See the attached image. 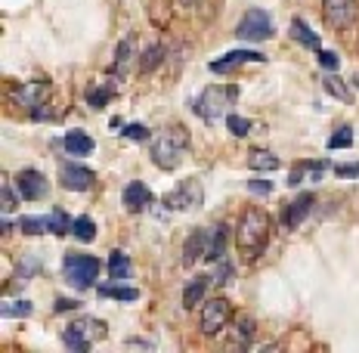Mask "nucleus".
<instances>
[{"instance_id":"42","label":"nucleus","mask_w":359,"mask_h":353,"mask_svg":"<svg viewBox=\"0 0 359 353\" xmlns=\"http://www.w3.org/2000/svg\"><path fill=\"white\" fill-rule=\"evenodd\" d=\"M78 300H69V298H59L56 300V313H65V310H78Z\"/></svg>"},{"instance_id":"7","label":"nucleus","mask_w":359,"mask_h":353,"mask_svg":"<svg viewBox=\"0 0 359 353\" xmlns=\"http://www.w3.org/2000/svg\"><path fill=\"white\" fill-rule=\"evenodd\" d=\"M236 34L242 41H266V37H273V22L264 10H248L236 25Z\"/></svg>"},{"instance_id":"8","label":"nucleus","mask_w":359,"mask_h":353,"mask_svg":"<svg viewBox=\"0 0 359 353\" xmlns=\"http://www.w3.org/2000/svg\"><path fill=\"white\" fill-rule=\"evenodd\" d=\"M359 16V0H323V19L328 28H347Z\"/></svg>"},{"instance_id":"25","label":"nucleus","mask_w":359,"mask_h":353,"mask_svg":"<svg viewBox=\"0 0 359 353\" xmlns=\"http://www.w3.org/2000/svg\"><path fill=\"white\" fill-rule=\"evenodd\" d=\"M72 236L78 239V242H93L96 239V223L90 220V217H78L72 227Z\"/></svg>"},{"instance_id":"15","label":"nucleus","mask_w":359,"mask_h":353,"mask_svg":"<svg viewBox=\"0 0 359 353\" xmlns=\"http://www.w3.org/2000/svg\"><path fill=\"white\" fill-rule=\"evenodd\" d=\"M121 201H124V208H127V211H130V214H137V211H143V208L149 205V201H152V189H149L146 183H140V180H137V183H130V186H127V189H124Z\"/></svg>"},{"instance_id":"35","label":"nucleus","mask_w":359,"mask_h":353,"mask_svg":"<svg viewBox=\"0 0 359 353\" xmlns=\"http://www.w3.org/2000/svg\"><path fill=\"white\" fill-rule=\"evenodd\" d=\"M4 317H19V319H25V317H32V304L28 300H6L4 304Z\"/></svg>"},{"instance_id":"13","label":"nucleus","mask_w":359,"mask_h":353,"mask_svg":"<svg viewBox=\"0 0 359 353\" xmlns=\"http://www.w3.org/2000/svg\"><path fill=\"white\" fill-rule=\"evenodd\" d=\"M264 59H266V56L254 53V50H233V53L214 59V62H211V72L226 74V72H233V69H238V65H245V62H264Z\"/></svg>"},{"instance_id":"12","label":"nucleus","mask_w":359,"mask_h":353,"mask_svg":"<svg viewBox=\"0 0 359 353\" xmlns=\"http://www.w3.org/2000/svg\"><path fill=\"white\" fill-rule=\"evenodd\" d=\"M313 205H316V199H313V192H304V195H297L294 201L282 211V223H285V229H297L301 223L306 220V214L313 211Z\"/></svg>"},{"instance_id":"32","label":"nucleus","mask_w":359,"mask_h":353,"mask_svg":"<svg viewBox=\"0 0 359 353\" xmlns=\"http://www.w3.org/2000/svg\"><path fill=\"white\" fill-rule=\"evenodd\" d=\"M226 127H229V133H233V137H248V133H251V121H248V118H242V115H229Z\"/></svg>"},{"instance_id":"26","label":"nucleus","mask_w":359,"mask_h":353,"mask_svg":"<svg viewBox=\"0 0 359 353\" xmlns=\"http://www.w3.org/2000/svg\"><path fill=\"white\" fill-rule=\"evenodd\" d=\"M100 295L102 298H115V300H137L140 291L137 288H124V285H100Z\"/></svg>"},{"instance_id":"18","label":"nucleus","mask_w":359,"mask_h":353,"mask_svg":"<svg viewBox=\"0 0 359 353\" xmlns=\"http://www.w3.org/2000/svg\"><path fill=\"white\" fill-rule=\"evenodd\" d=\"M223 251H226V227H223V223H217V227H211V239H208L205 260H211V264H220Z\"/></svg>"},{"instance_id":"27","label":"nucleus","mask_w":359,"mask_h":353,"mask_svg":"<svg viewBox=\"0 0 359 353\" xmlns=\"http://www.w3.org/2000/svg\"><path fill=\"white\" fill-rule=\"evenodd\" d=\"M323 87H325L332 96H338L341 102H350V100H353V93H350V87L344 84L341 78H334V74H328V78H323Z\"/></svg>"},{"instance_id":"33","label":"nucleus","mask_w":359,"mask_h":353,"mask_svg":"<svg viewBox=\"0 0 359 353\" xmlns=\"http://www.w3.org/2000/svg\"><path fill=\"white\" fill-rule=\"evenodd\" d=\"M161 53H164V47H161V44H152V47L146 50V56H143V62H140V69H143V72H152L155 65H158L161 59H164Z\"/></svg>"},{"instance_id":"40","label":"nucleus","mask_w":359,"mask_h":353,"mask_svg":"<svg viewBox=\"0 0 359 353\" xmlns=\"http://www.w3.org/2000/svg\"><path fill=\"white\" fill-rule=\"evenodd\" d=\"M338 177H359V164H334Z\"/></svg>"},{"instance_id":"36","label":"nucleus","mask_w":359,"mask_h":353,"mask_svg":"<svg viewBox=\"0 0 359 353\" xmlns=\"http://www.w3.org/2000/svg\"><path fill=\"white\" fill-rule=\"evenodd\" d=\"M121 133H124L127 140H133V142H146L149 137H152V133H149V127H146V124H127Z\"/></svg>"},{"instance_id":"37","label":"nucleus","mask_w":359,"mask_h":353,"mask_svg":"<svg viewBox=\"0 0 359 353\" xmlns=\"http://www.w3.org/2000/svg\"><path fill=\"white\" fill-rule=\"evenodd\" d=\"M127 59H130V41H121L118 44V56H115V65H111V72H121L127 65Z\"/></svg>"},{"instance_id":"24","label":"nucleus","mask_w":359,"mask_h":353,"mask_svg":"<svg viewBox=\"0 0 359 353\" xmlns=\"http://www.w3.org/2000/svg\"><path fill=\"white\" fill-rule=\"evenodd\" d=\"M111 96H115V84H111V81H106L102 87L87 90V102H90L93 109H106V102L111 100Z\"/></svg>"},{"instance_id":"6","label":"nucleus","mask_w":359,"mask_h":353,"mask_svg":"<svg viewBox=\"0 0 359 353\" xmlns=\"http://www.w3.org/2000/svg\"><path fill=\"white\" fill-rule=\"evenodd\" d=\"M229 317H233V307H229V300L226 298H211L205 304V310H201L198 326H201V332H205V335H220L223 328H226Z\"/></svg>"},{"instance_id":"34","label":"nucleus","mask_w":359,"mask_h":353,"mask_svg":"<svg viewBox=\"0 0 359 353\" xmlns=\"http://www.w3.org/2000/svg\"><path fill=\"white\" fill-rule=\"evenodd\" d=\"M37 269H41V260H37L34 254H25V260H22V267H19V273H16L19 285H25V282H28V276L37 273Z\"/></svg>"},{"instance_id":"28","label":"nucleus","mask_w":359,"mask_h":353,"mask_svg":"<svg viewBox=\"0 0 359 353\" xmlns=\"http://www.w3.org/2000/svg\"><path fill=\"white\" fill-rule=\"evenodd\" d=\"M47 223H50V232H59V236L72 232V227H74V220L65 211H53V214L47 217Z\"/></svg>"},{"instance_id":"11","label":"nucleus","mask_w":359,"mask_h":353,"mask_svg":"<svg viewBox=\"0 0 359 353\" xmlns=\"http://www.w3.org/2000/svg\"><path fill=\"white\" fill-rule=\"evenodd\" d=\"M16 186H19V192H22V199H28V201H37V199H43L47 195V177L41 174V171H22V174L16 177Z\"/></svg>"},{"instance_id":"4","label":"nucleus","mask_w":359,"mask_h":353,"mask_svg":"<svg viewBox=\"0 0 359 353\" xmlns=\"http://www.w3.org/2000/svg\"><path fill=\"white\" fill-rule=\"evenodd\" d=\"M100 258H93V254H65V260H62V273H65V279H69L74 288H90V285L96 282V276H100Z\"/></svg>"},{"instance_id":"14","label":"nucleus","mask_w":359,"mask_h":353,"mask_svg":"<svg viewBox=\"0 0 359 353\" xmlns=\"http://www.w3.org/2000/svg\"><path fill=\"white\" fill-rule=\"evenodd\" d=\"M208 239H211V229H196L189 239H186V245H183V264L186 267L198 264V260L208 254Z\"/></svg>"},{"instance_id":"38","label":"nucleus","mask_w":359,"mask_h":353,"mask_svg":"<svg viewBox=\"0 0 359 353\" xmlns=\"http://www.w3.org/2000/svg\"><path fill=\"white\" fill-rule=\"evenodd\" d=\"M16 208V195H13V183L4 180V214H10Z\"/></svg>"},{"instance_id":"2","label":"nucleus","mask_w":359,"mask_h":353,"mask_svg":"<svg viewBox=\"0 0 359 353\" xmlns=\"http://www.w3.org/2000/svg\"><path fill=\"white\" fill-rule=\"evenodd\" d=\"M186 152H189V131H183L180 124L164 127L158 137L152 140V161H155V168H161V171L180 168Z\"/></svg>"},{"instance_id":"29","label":"nucleus","mask_w":359,"mask_h":353,"mask_svg":"<svg viewBox=\"0 0 359 353\" xmlns=\"http://www.w3.org/2000/svg\"><path fill=\"white\" fill-rule=\"evenodd\" d=\"M62 344H65V347H72V350H90V341L74 326H69L62 332Z\"/></svg>"},{"instance_id":"19","label":"nucleus","mask_w":359,"mask_h":353,"mask_svg":"<svg viewBox=\"0 0 359 353\" xmlns=\"http://www.w3.org/2000/svg\"><path fill=\"white\" fill-rule=\"evenodd\" d=\"M254 338V319L251 317H238L233 322V332H229V341L238 344V347H248V341Z\"/></svg>"},{"instance_id":"21","label":"nucleus","mask_w":359,"mask_h":353,"mask_svg":"<svg viewBox=\"0 0 359 353\" xmlns=\"http://www.w3.org/2000/svg\"><path fill=\"white\" fill-rule=\"evenodd\" d=\"M109 273H111V279L115 282L130 279V260H127L124 251H111L109 254Z\"/></svg>"},{"instance_id":"1","label":"nucleus","mask_w":359,"mask_h":353,"mask_svg":"<svg viewBox=\"0 0 359 353\" xmlns=\"http://www.w3.org/2000/svg\"><path fill=\"white\" fill-rule=\"evenodd\" d=\"M269 227H273V220H269L266 211H260V208H245V214L238 217V227H236L238 248H242L248 258H257L269 242Z\"/></svg>"},{"instance_id":"39","label":"nucleus","mask_w":359,"mask_h":353,"mask_svg":"<svg viewBox=\"0 0 359 353\" xmlns=\"http://www.w3.org/2000/svg\"><path fill=\"white\" fill-rule=\"evenodd\" d=\"M319 65H323V69H338V56H334L332 50H319Z\"/></svg>"},{"instance_id":"17","label":"nucleus","mask_w":359,"mask_h":353,"mask_svg":"<svg viewBox=\"0 0 359 353\" xmlns=\"http://www.w3.org/2000/svg\"><path fill=\"white\" fill-rule=\"evenodd\" d=\"M211 282H214L211 276H196V279H189V285L183 288V307L186 310H192L196 304H201V298H205V291H208Z\"/></svg>"},{"instance_id":"20","label":"nucleus","mask_w":359,"mask_h":353,"mask_svg":"<svg viewBox=\"0 0 359 353\" xmlns=\"http://www.w3.org/2000/svg\"><path fill=\"white\" fill-rule=\"evenodd\" d=\"M248 168L251 171H279L282 161L276 159L273 152H266V149H254V152L248 155Z\"/></svg>"},{"instance_id":"43","label":"nucleus","mask_w":359,"mask_h":353,"mask_svg":"<svg viewBox=\"0 0 359 353\" xmlns=\"http://www.w3.org/2000/svg\"><path fill=\"white\" fill-rule=\"evenodd\" d=\"M180 4H183V6H192V4H198V0H180Z\"/></svg>"},{"instance_id":"9","label":"nucleus","mask_w":359,"mask_h":353,"mask_svg":"<svg viewBox=\"0 0 359 353\" xmlns=\"http://www.w3.org/2000/svg\"><path fill=\"white\" fill-rule=\"evenodd\" d=\"M47 96H50V84L47 81H25L13 90V102L25 109H37V106H47Z\"/></svg>"},{"instance_id":"3","label":"nucleus","mask_w":359,"mask_h":353,"mask_svg":"<svg viewBox=\"0 0 359 353\" xmlns=\"http://www.w3.org/2000/svg\"><path fill=\"white\" fill-rule=\"evenodd\" d=\"M236 100H238V87L236 84H214V87H208L196 102H192V109L198 112L201 121L214 124V121H220V118L226 115L229 106H233Z\"/></svg>"},{"instance_id":"41","label":"nucleus","mask_w":359,"mask_h":353,"mask_svg":"<svg viewBox=\"0 0 359 353\" xmlns=\"http://www.w3.org/2000/svg\"><path fill=\"white\" fill-rule=\"evenodd\" d=\"M248 186H251V192H257V195H260V192H264V195L273 192V183H269V180H251Z\"/></svg>"},{"instance_id":"10","label":"nucleus","mask_w":359,"mask_h":353,"mask_svg":"<svg viewBox=\"0 0 359 353\" xmlns=\"http://www.w3.org/2000/svg\"><path fill=\"white\" fill-rule=\"evenodd\" d=\"M59 183L72 192H84L93 186V171L84 168V164H59Z\"/></svg>"},{"instance_id":"16","label":"nucleus","mask_w":359,"mask_h":353,"mask_svg":"<svg viewBox=\"0 0 359 353\" xmlns=\"http://www.w3.org/2000/svg\"><path fill=\"white\" fill-rule=\"evenodd\" d=\"M65 146V152L69 155H90L96 149V142H93V137H87L84 131H72V133H65L62 140H59Z\"/></svg>"},{"instance_id":"30","label":"nucleus","mask_w":359,"mask_h":353,"mask_svg":"<svg viewBox=\"0 0 359 353\" xmlns=\"http://www.w3.org/2000/svg\"><path fill=\"white\" fill-rule=\"evenodd\" d=\"M19 227H22V232H28V236H41V232L50 229V223H47V217H22Z\"/></svg>"},{"instance_id":"23","label":"nucleus","mask_w":359,"mask_h":353,"mask_svg":"<svg viewBox=\"0 0 359 353\" xmlns=\"http://www.w3.org/2000/svg\"><path fill=\"white\" fill-rule=\"evenodd\" d=\"M291 34H294V37H297V41H301V44H304V47L316 50V53H319V50H323V47H319V37H316V34H313V32H310V28H306V22H304V19H294V22H291Z\"/></svg>"},{"instance_id":"22","label":"nucleus","mask_w":359,"mask_h":353,"mask_svg":"<svg viewBox=\"0 0 359 353\" xmlns=\"http://www.w3.org/2000/svg\"><path fill=\"white\" fill-rule=\"evenodd\" d=\"M72 326H74V328H78V332H81V335H84V338H87V341H90V344H93V341H100V338H106V326H102V322H100V319H90V317H84V319L72 322Z\"/></svg>"},{"instance_id":"31","label":"nucleus","mask_w":359,"mask_h":353,"mask_svg":"<svg viewBox=\"0 0 359 353\" xmlns=\"http://www.w3.org/2000/svg\"><path fill=\"white\" fill-rule=\"evenodd\" d=\"M350 146H353V131L344 124V127H338V133H332L328 149H350Z\"/></svg>"},{"instance_id":"5","label":"nucleus","mask_w":359,"mask_h":353,"mask_svg":"<svg viewBox=\"0 0 359 353\" xmlns=\"http://www.w3.org/2000/svg\"><path fill=\"white\" fill-rule=\"evenodd\" d=\"M164 205H168L170 211H198V208L205 205V189H201V180H196V177L183 180L174 192L164 195Z\"/></svg>"}]
</instances>
